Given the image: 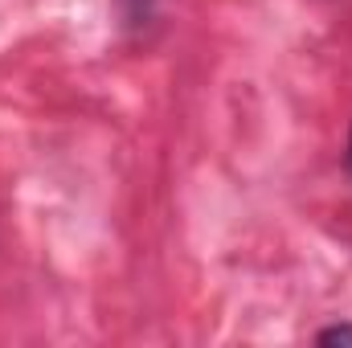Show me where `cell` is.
Here are the masks:
<instances>
[{
  "label": "cell",
  "mask_w": 352,
  "mask_h": 348,
  "mask_svg": "<svg viewBox=\"0 0 352 348\" xmlns=\"http://www.w3.org/2000/svg\"><path fill=\"white\" fill-rule=\"evenodd\" d=\"M316 340H320V345H352V320L349 324H332V328H324Z\"/></svg>",
  "instance_id": "1"
},
{
  "label": "cell",
  "mask_w": 352,
  "mask_h": 348,
  "mask_svg": "<svg viewBox=\"0 0 352 348\" xmlns=\"http://www.w3.org/2000/svg\"><path fill=\"white\" fill-rule=\"evenodd\" d=\"M344 160H349V168H352V135H349V152H344Z\"/></svg>",
  "instance_id": "2"
}]
</instances>
